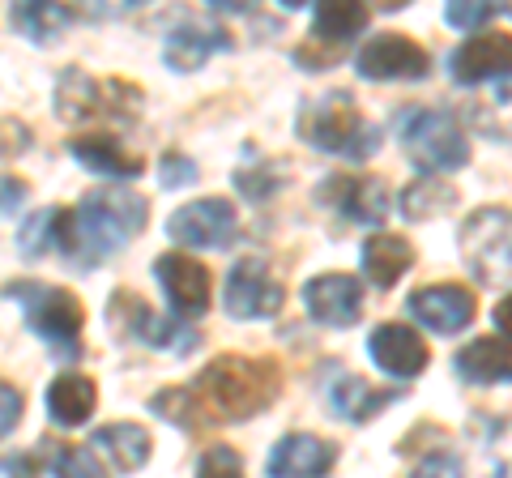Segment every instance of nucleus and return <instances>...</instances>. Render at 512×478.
I'll list each match as a JSON object with an SVG mask.
<instances>
[{
  "instance_id": "obj_35",
  "label": "nucleus",
  "mask_w": 512,
  "mask_h": 478,
  "mask_svg": "<svg viewBox=\"0 0 512 478\" xmlns=\"http://www.w3.org/2000/svg\"><path fill=\"white\" fill-rule=\"evenodd\" d=\"M18 423H22V393L0 380V440H5Z\"/></svg>"
},
{
  "instance_id": "obj_21",
  "label": "nucleus",
  "mask_w": 512,
  "mask_h": 478,
  "mask_svg": "<svg viewBox=\"0 0 512 478\" xmlns=\"http://www.w3.org/2000/svg\"><path fill=\"white\" fill-rule=\"evenodd\" d=\"M69 154L82 163L86 171H99V175H111V180H137L146 163L137 154H128L120 146V137L111 133H77L69 141Z\"/></svg>"
},
{
  "instance_id": "obj_15",
  "label": "nucleus",
  "mask_w": 512,
  "mask_h": 478,
  "mask_svg": "<svg viewBox=\"0 0 512 478\" xmlns=\"http://www.w3.org/2000/svg\"><path fill=\"white\" fill-rule=\"evenodd\" d=\"M406 308H410L414 321H419L423 329H431V333H461L478 316L474 295L466 291V286H457V282L419 286V291L410 295Z\"/></svg>"
},
{
  "instance_id": "obj_38",
  "label": "nucleus",
  "mask_w": 512,
  "mask_h": 478,
  "mask_svg": "<svg viewBox=\"0 0 512 478\" xmlns=\"http://www.w3.org/2000/svg\"><path fill=\"white\" fill-rule=\"evenodd\" d=\"M495 329H500L504 338H512V291L500 299V304H495Z\"/></svg>"
},
{
  "instance_id": "obj_14",
  "label": "nucleus",
  "mask_w": 512,
  "mask_h": 478,
  "mask_svg": "<svg viewBox=\"0 0 512 478\" xmlns=\"http://www.w3.org/2000/svg\"><path fill=\"white\" fill-rule=\"evenodd\" d=\"M303 308L316 325L350 329L363 316V286L350 274H320L303 286Z\"/></svg>"
},
{
  "instance_id": "obj_31",
  "label": "nucleus",
  "mask_w": 512,
  "mask_h": 478,
  "mask_svg": "<svg viewBox=\"0 0 512 478\" xmlns=\"http://www.w3.org/2000/svg\"><path fill=\"white\" fill-rule=\"evenodd\" d=\"M500 9H504V0H448L444 18L457 30H478V26H487Z\"/></svg>"
},
{
  "instance_id": "obj_10",
  "label": "nucleus",
  "mask_w": 512,
  "mask_h": 478,
  "mask_svg": "<svg viewBox=\"0 0 512 478\" xmlns=\"http://www.w3.org/2000/svg\"><path fill=\"white\" fill-rule=\"evenodd\" d=\"M167 235L184 248H231L239 239V214L231 201L201 197V201L180 205L167 218Z\"/></svg>"
},
{
  "instance_id": "obj_22",
  "label": "nucleus",
  "mask_w": 512,
  "mask_h": 478,
  "mask_svg": "<svg viewBox=\"0 0 512 478\" xmlns=\"http://www.w3.org/2000/svg\"><path fill=\"white\" fill-rule=\"evenodd\" d=\"M453 368L470 385H512V338H474L457 350Z\"/></svg>"
},
{
  "instance_id": "obj_39",
  "label": "nucleus",
  "mask_w": 512,
  "mask_h": 478,
  "mask_svg": "<svg viewBox=\"0 0 512 478\" xmlns=\"http://www.w3.org/2000/svg\"><path fill=\"white\" fill-rule=\"evenodd\" d=\"M210 9H222V13H248L256 0H205Z\"/></svg>"
},
{
  "instance_id": "obj_3",
  "label": "nucleus",
  "mask_w": 512,
  "mask_h": 478,
  "mask_svg": "<svg viewBox=\"0 0 512 478\" xmlns=\"http://www.w3.org/2000/svg\"><path fill=\"white\" fill-rule=\"evenodd\" d=\"M56 111L64 124H128L141 120L146 94L124 77H94L86 69H64L56 82Z\"/></svg>"
},
{
  "instance_id": "obj_30",
  "label": "nucleus",
  "mask_w": 512,
  "mask_h": 478,
  "mask_svg": "<svg viewBox=\"0 0 512 478\" xmlns=\"http://www.w3.org/2000/svg\"><path fill=\"white\" fill-rule=\"evenodd\" d=\"M286 184V171L282 163H269V167H239L235 171V188L252 201H269Z\"/></svg>"
},
{
  "instance_id": "obj_18",
  "label": "nucleus",
  "mask_w": 512,
  "mask_h": 478,
  "mask_svg": "<svg viewBox=\"0 0 512 478\" xmlns=\"http://www.w3.org/2000/svg\"><path fill=\"white\" fill-rule=\"evenodd\" d=\"M231 47V35L222 26H210V22H180L167 35L163 43V60H167V69L175 73H197L205 60H210L214 52H227Z\"/></svg>"
},
{
  "instance_id": "obj_40",
  "label": "nucleus",
  "mask_w": 512,
  "mask_h": 478,
  "mask_svg": "<svg viewBox=\"0 0 512 478\" xmlns=\"http://www.w3.org/2000/svg\"><path fill=\"white\" fill-rule=\"evenodd\" d=\"M367 5H376L380 13H397V9H406L410 0H367Z\"/></svg>"
},
{
  "instance_id": "obj_13",
  "label": "nucleus",
  "mask_w": 512,
  "mask_h": 478,
  "mask_svg": "<svg viewBox=\"0 0 512 478\" xmlns=\"http://www.w3.org/2000/svg\"><path fill=\"white\" fill-rule=\"evenodd\" d=\"M453 82L478 86V82H504L512 77V35L508 30H487V35L466 39L448 60Z\"/></svg>"
},
{
  "instance_id": "obj_1",
  "label": "nucleus",
  "mask_w": 512,
  "mask_h": 478,
  "mask_svg": "<svg viewBox=\"0 0 512 478\" xmlns=\"http://www.w3.org/2000/svg\"><path fill=\"white\" fill-rule=\"evenodd\" d=\"M282 372L274 359H248V355H222L188 380L171 385L150 402L154 414L184 432H205V427L244 423L278 402Z\"/></svg>"
},
{
  "instance_id": "obj_36",
  "label": "nucleus",
  "mask_w": 512,
  "mask_h": 478,
  "mask_svg": "<svg viewBox=\"0 0 512 478\" xmlns=\"http://www.w3.org/2000/svg\"><path fill=\"white\" fill-rule=\"evenodd\" d=\"M30 150V129L18 120H0V158H18Z\"/></svg>"
},
{
  "instance_id": "obj_7",
  "label": "nucleus",
  "mask_w": 512,
  "mask_h": 478,
  "mask_svg": "<svg viewBox=\"0 0 512 478\" xmlns=\"http://www.w3.org/2000/svg\"><path fill=\"white\" fill-rule=\"evenodd\" d=\"M402 146L423 171H457L470 163L466 129L448 111H410L402 124Z\"/></svg>"
},
{
  "instance_id": "obj_4",
  "label": "nucleus",
  "mask_w": 512,
  "mask_h": 478,
  "mask_svg": "<svg viewBox=\"0 0 512 478\" xmlns=\"http://www.w3.org/2000/svg\"><path fill=\"white\" fill-rule=\"evenodd\" d=\"M299 137L312 150L338 154V158H367L376 150V133L363 120L359 103L346 90H329V94H312L299 107Z\"/></svg>"
},
{
  "instance_id": "obj_12",
  "label": "nucleus",
  "mask_w": 512,
  "mask_h": 478,
  "mask_svg": "<svg viewBox=\"0 0 512 478\" xmlns=\"http://www.w3.org/2000/svg\"><path fill=\"white\" fill-rule=\"evenodd\" d=\"M154 278L163 286L171 312H180L184 321H197V316L210 312V295H214V278L201 261H192L188 252H163L154 261Z\"/></svg>"
},
{
  "instance_id": "obj_27",
  "label": "nucleus",
  "mask_w": 512,
  "mask_h": 478,
  "mask_svg": "<svg viewBox=\"0 0 512 478\" xmlns=\"http://www.w3.org/2000/svg\"><path fill=\"white\" fill-rule=\"evenodd\" d=\"M367 26V5L363 0H316V22H312V39L342 47Z\"/></svg>"
},
{
  "instance_id": "obj_20",
  "label": "nucleus",
  "mask_w": 512,
  "mask_h": 478,
  "mask_svg": "<svg viewBox=\"0 0 512 478\" xmlns=\"http://www.w3.org/2000/svg\"><path fill=\"white\" fill-rule=\"evenodd\" d=\"M90 453L99 457L103 470H141L150 461V432L137 423H107L90 436Z\"/></svg>"
},
{
  "instance_id": "obj_9",
  "label": "nucleus",
  "mask_w": 512,
  "mask_h": 478,
  "mask_svg": "<svg viewBox=\"0 0 512 478\" xmlns=\"http://www.w3.org/2000/svg\"><path fill=\"white\" fill-rule=\"evenodd\" d=\"M222 304L235 321H269V316H278L282 304H286V291L282 282L269 274L265 261H235L231 274H227V286H222Z\"/></svg>"
},
{
  "instance_id": "obj_11",
  "label": "nucleus",
  "mask_w": 512,
  "mask_h": 478,
  "mask_svg": "<svg viewBox=\"0 0 512 478\" xmlns=\"http://www.w3.org/2000/svg\"><path fill=\"white\" fill-rule=\"evenodd\" d=\"M355 69L367 82H423L431 73V56L423 43L406 35H376L359 47Z\"/></svg>"
},
{
  "instance_id": "obj_37",
  "label": "nucleus",
  "mask_w": 512,
  "mask_h": 478,
  "mask_svg": "<svg viewBox=\"0 0 512 478\" xmlns=\"http://www.w3.org/2000/svg\"><path fill=\"white\" fill-rule=\"evenodd\" d=\"M26 197H30V188L18 175H0V214H18Z\"/></svg>"
},
{
  "instance_id": "obj_6",
  "label": "nucleus",
  "mask_w": 512,
  "mask_h": 478,
  "mask_svg": "<svg viewBox=\"0 0 512 478\" xmlns=\"http://www.w3.org/2000/svg\"><path fill=\"white\" fill-rule=\"evenodd\" d=\"M457 248L483 286L512 282V210H495V205L474 210L461 222Z\"/></svg>"
},
{
  "instance_id": "obj_29",
  "label": "nucleus",
  "mask_w": 512,
  "mask_h": 478,
  "mask_svg": "<svg viewBox=\"0 0 512 478\" xmlns=\"http://www.w3.org/2000/svg\"><path fill=\"white\" fill-rule=\"evenodd\" d=\"M64 214L69 210H39L26 218V227L18 231V248L26 261H39L47 252H60V239H64Z\"/></svg>"
},
{
  "instance_id": "obj_17",
  "label": "nucleus",
  "mask_w": 512,
  "mask_h": 478,
  "mask_svg": "<svg viewBox=\"0 0 512 478\" xmlns=\"http://www.w3.org/2000/svg\"><path fill=\"white\" fill-rule=\"evenodd\" d=\"M367 355H372L380 372H389L397 380H414L427 368L431 350L410 325H376L372 338H367Z\"/></svg>"
},
{
  "instance_id": "obj_32",
  "label": "nucleus",
  "mask_w": 512,
  "mask_h": 478,
  "mask_svg": "<svg viewBox=\"0 0 512 478\" xmlns=\"http://www.w3.org/2000/svg\"><path fill=\"white\" fill-rule=\"evenodd\" d=\"M158 184L163 188H188V184H197V163H192L188 154H163L158 158Z\"/></svg>"
},
{
  "instance_id": "obj_5",
  "label": "nucleus",
  "mask_w": 512,
  "mask_h": 478,
  "mask_svg": "<svg viewBox=\"0 0 512 478\" xmlns=\"http://www.w3.org/2000/svg\"><path fill=\"white\" fill-rule=\"evenodd\" d=\"M5 295L22 304L26 325L39 333V342L52 350V355H60V359L82 355L86 312L77 304L73 291H64V286H43V282H9Z\"/></svg>"
},
{
  "instance_id": "obj_26",
  "label": "nucleus",
  "mask_w": 512,
  "mask_h": 478,
  "mask_svg": "<svg viewBox=\"0 0 512 478\" xmlns=\"http://www.w3.org/2000/svg\"><path fill=\"white\" fill-rule=\"evenodd\" d=\"M393 397H397V389H376V385H367V380H359V376H333V385H329V406L346 423L376 419Z\"/></svg>"
},
{
  "instance_id": "obj_23",
  "label": "nucleus",
  "mask_w": 512,
  "mask_h": 478,
  "mask_svg": "<svg viewBox=\"0 0 512 478\" xmlns=\"http://www.w3.org/2000/svg\"><path fill=\"white\" fill-rule=\"evenodd\" d=\"M94 406H99V389L86 372H60L47 385V419L56 427H82Z\"/></svg>"
},
{
  "instance_id": "obj_24",
  "label": "nucleus",
  "mask_w": 512,
  "mask_h": 478,
  "mask_svg": "<svg viewBox=\"0 0 512 478\" xmlns=\"http://www.w3.org/2000/svg\"><path fill=\"white\" fill-rule=\"evenodd\" d=\"M414 265V248L410 239L402 235H367L363 239V274L372 286H380V291H389V286L402 282V274Z\"/></svg>"
},
{
  "instance_id": "obj_2",
  "label": "nucleus",
  "mask_w": 512,
  "mask_h": 478,
  "mask_svg": "<svg viewBox=\"0 0 512 478\" xmlns=\"http://www.w3.org/2000/svg\"><path fill=\"white\" fill-rule=\"evenodd\" d=\"M150 218L146 197L128 193V188H94L82 197V205L69 214V244H64L60 257H69L77 269H94L99 261H107L111 252H120L128 239L141 235Z\"/></svg>"
},
{
  "instance_id": "obj_19",
  "label": "nucleus",
  "mask_w": 512,
  "mask_h": 478,
  "mask_svg": "<svg viewBox=\"0 0 512 478\" xmlns=\"http://www.w3.org/2000/svg\"><path fill=\"white\" fill-rule=\"evenodd\" d=\"M333 461H338V449L325 440H316L308 432H295V436H282L278 449L269 453V478H316L325 474Z\"/></svg>"
},
{
  "instance_id": "obj_41",
  "label": "nucleus",
  "mask_w": 512,
  "mask_h": 478,
  "mask_svg": "<svg viewBox=\"0 0 512 478\" xmlns=\"http://www.w3.org/2000/svg\"><path fill=\"white\" fill-rule=\"evenodd\" d=\"M278 5H282V9H303L308 0H278Z\"/></svg>"
},
{
  "instance_id": "obj_28",
  "label": "nucleus",
  "mask_w": 512,
  "mask_h": 478,
  "mask_svg": "<svg viewBox=\"0 0 512 478\" xmlns=\"http://www.w3.org/2000/svg\"><path fill=\"white\" fill-rule=\"evenodd\" d=\"M453 201H457L453 184L440 180L436 171H427V175H419V180H414L410 188H402V214H406L410 222L440 218V214L453 210Z\"/></svg>"
},
{
  "instance_id": "obj_34",
  "label": "nucleus",
  "mask_w": 512,
  "mask_h": 478,
  "mask_svg": "<svg viewBox=\"0 0 512 478\" xmlns=\"http://www.w3.org/2000/svg\"><path fill=\"white\" fill-rule=\"evenodd\" d=\"M197 474H244V457H239L235 449H210V453H201L197 461Z\"/></svg>"
},
{
  "instance_id": "obj_25",
  "label": "nucleus",
  "mask_w": 512,
  "mask_h": 478,
  "mask_svg": "<svg viewBox=\"0 0 512 478\" xmlns=\"http://www.w3.org/2000/svg\"><path fill=\"white\" fill-rule=\"evenodd\" d=\"M9 18H13V30H18L22 39L52 43V39H60L64 30L73 26L77 9H69L64 0H13Z\"/></svg>"
},
{
  "instance_id": "obj_16",
  "label": "nucleus",
  "mask_w": 512,
  "mask_h": 478,
  "mask_svg": "<svg viewBox=\"0 0 512 478\" xmlns=\"http://www.w3.org/2000/svg\"><path fill=\"white\" fill-rule=\"evenodd\" d=\"M320 205H333L342 218L350 222H380L389 214V184L376 175H333L329 184L316 188Z\"/></svg>"
},
{
  "instance_id": "obj_8",
  "label": "nucleus",
  "mask_w": 512,
  "mask_h": 478,
  "mask_svg": "<svg viewBox=\"0 0 512 478\" xmlns=\"http://www.w3.org/2000/svg\"><path fill=\"white\" fill-rule=\"evenodd\" d=\"M107 316H111V325H116L120 333H133L137 342H146L154 350H171V355H188V350H197V342H201L197 333L184 325L180 312H175V316H158V312H150L146 304H141L133 291H116V295H111Z\"/></svg>"
},
{
  "instance_id": "obj_33",
  "label": "nucleus",
  "mask_w": 512,
  "mask_h": 478,
  "mask_svg": "<svg viewBox=\"0 0 512 478\" xmlns=\"http://www.w3.org/2000/svg\"><path fill=\"white\" fill-rule=\"evenodd\" d=\"M146 0H77V13L94 22H111V18H124V13L141 9Z\"/></svg>"
}]
</instances>
